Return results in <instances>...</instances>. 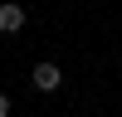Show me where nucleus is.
Wrapping results in <instances>:
<instances>
[{"instance_id":"nucleus-1","label":"nucleus","mask_w":122,"mask_h":117,"mask_svg":"<svg viewBox=\"0 0 122 117\" xmlns=\"http://www.w3.org/2000/svg\"><path fill=\"white\" fill-rule=\"evenodd\" d=\"M29 83H34L39 93H59V88H64V68L49 63V58H39V63L29 68Z\"/></svg>"},{"instance_id":"nucleus-2","label":"nucleus","mask_w":122,"mask_h":117,"mask_svg":"<svg viewBox=\"0 0 122 117\" xmlns=\"http://www.w3.org/2000/svg\"><path fill=\"white\" fill-rule=\"evenodd\" d=\"M25 5H20V0H5V5H0V34H20V29H25Z\"/></svg>"},{"instance_id":"nucleus-3","label":"nucleus","mask_w":122,"mask_h":117,"mask_svg":"<svg viewBox=\"0 0 122 117\" xmlns=\"http://www.w3.org/2000/svg\"><path fill=\"white\" fill-rule=\"evenodd\" d=\"M15 112V102H10V93H0V117H10Z\"/></svg>"}]
</instances>
